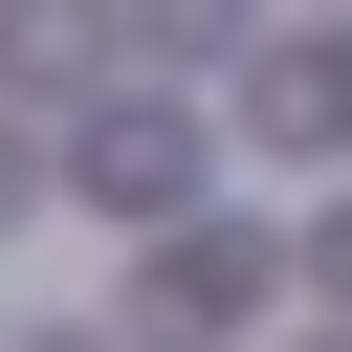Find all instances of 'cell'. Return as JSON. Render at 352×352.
<instances>
[{"instance_id": "7a4b0ae2", "label": "cell", "mask_w": 352, "mask_h": 352, "mask_svg": "<svg viewBox=\"0 0 352 352\" xmlns=\"http://www.w3.org/2000/svg\"><path fill=\"white\" fill-rule=\"evenodd\" d=\"M264 132H286V154L352 132V44H286V66H264Z\"/></svg>"}, {"instance_id": "3957f363", "label": "cell", "mask_w": 352, "mask_h": 352, "mask_svg": "<svg viewBox=\"0 0 352 352\" xmlns=\"http://www.w3.org/2000/svg\"><path fill=\"white\" fill-rule=\"evenodd\" d=\"M154 44H176V66H198V44H242V0H154Z\"/></svg>"}, {"instance_id": "5b68a950", "label": "cell", "mask_w": 352, "mask_h": 352, "mask_svg": "<svg viewBox=\"0 0 352 352\" xmlns=\"http://www.w3.org/2000/svg\"><path fill=\"white\" fill-rule=\"evenodd\" d=\"M22 176H44V154H22V132H0V220H22Z\"/></svg>"}, {"instance_id": "277c9868", "label": "cell", "mask_w": 352, "mask_h": 352, "mask_svg": "<svg viewBox=\"0 0 352 352\" xmlns=\"http://www.w3.org/2000/svg\"><path fill=\"white\" fill-rule=\"evenodd\" d=\"M0 352H132V330H0Z\"/></svg>"}, {"instance_id": "6da1fadb", "label": "cell", "mask_w": 352, "mask_h": 352, "mask_svg": "<svg viewBox=\"0 0 352 352\" xmlns=\"http://www.w3.org/2000/svg\"><path fill=\"white\" fill-rule=\"evenodd\" d=\"M66 176H88V220H198V132L176 110H88Z\"/></svg>"}]
</instances>
